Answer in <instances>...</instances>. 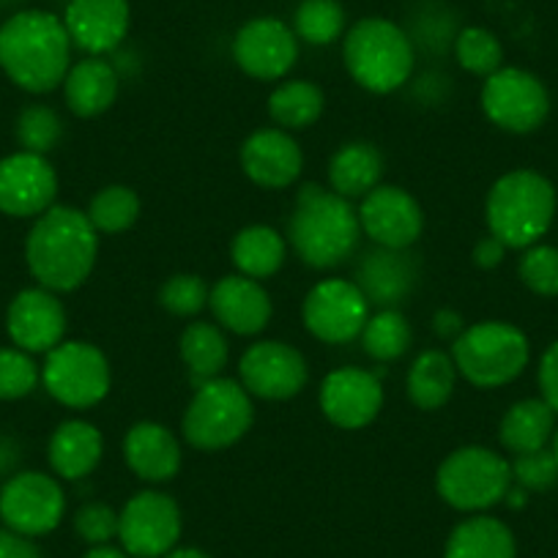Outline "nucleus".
I'll list each match as a JSON object with an SVG mask.
<instances>
[{
  "mask_svg": "<svg viewBox=\"0 0 558 558\" xmlns=\"http://www.w3.org/2000/svg\"><path fill=\"white\" fill-rule=\"evenodd\" d=\"M239 380L252 397L282 402L302 395L310 380V367L299 348L279 340H260L241 356Z\"/></svg>",
  "mask_w": 558,
  "mask_h": 558,
  "instance_id": "nucleus-14",
  "label": "nucleus"
},
{
  "mask_svg": "<svg viewBox=\"0 0 558 558\" xmlns=\"http://www.w3.org/2000/svg\"><path fill=\"white\" fill-rule=\"evenodd\" d=\"M302 320L315 340L345 345L362 337L369 320V302L353 279H324L304 299Z\"/></svg>",
  "mask_w": 558,
  "mask_h": 558,
  "instance_id": "nucleus-13",
  "label": "nucleus"
},
{
  "mask_svg": "<svg viewBox=\"0 0 558 558\" xmlns=\"http://www.w3.org/2000/svg\"><path fill=\"white\" fill-rule=\"evenodd\" d=\"M83 558H129V556H126V550H123V547L96 545V547H90V550L85 553Z\"/></svg>",
  "mask_w": 558,
  "mask_h": 558,
  "instance_id": "nucleus-49",
  "label": "nucleus"
},
{
  "mask_svg": "<svg viewBox=\"0 0 558 558\" xmlns=\"http://www.w3.org/2000/svg\"><path fill=\"white\" fill-rule=\"evenodd\" d=\"M326 110V96L313 80H288L268 96V116L274 126L286 132H304L315 126Z\"/></svg>",
  "mask_w": 558,
  "mask_h": 558,
  "instance_id": "nucleus-33",
  "label": "nucleus"
},
{
  "mask_svg": "<svg viewBox=\"0 0 558 558\" xmlns=\"http://www.w3.org/2000/svg\"><path fill=\"white\" fill-rule=\"evenodd\" d=\"M105 454V438L99 427L85 418H66L52 430L47 444V460L52 474L66 482H80L94 474Z\"/></svg>",
  "mask_w": 558,
  "mask_h": 558,
  "instance_id": "nucleus-26",
  "label": "nucleus"
},
{
  "mask_svg": "<svg viewBox=\"0 0 558 558\" xmlns=\"http://www.w3.org/2000/svg\"><path fill=\"white\" fill-rule=\"evenodd\" d=\"M14 137L20 143V151L47 157L63 140V121L50 105H28L20 110L14 121Z\"/></svg>",
  "mask_w": 558,
  "mask_h": 558,
  "instance_id": "nucleus-37",
  "label": "nucleus"
},
{
  "mask_svg": "<svg viewBox=\"0 0 558 558\" xmlns=\"http://www.w3.org/2000/svg\"><path fill=\"white\" fill-rule=\"evenodd\" d=\"M41 384V367L20 348H0V400L14 402L34 395Z\"/></svg>",
  "mask_w": 558,
  "mask_h": 558,
  "instance_id": "nucleus-40",
  "label": "nucleus"
},
{
  "mask_svg": "<svg viewBox=\"0 0 558 558\" xmlns=\"http://www.w3.org/2000/svg\"><path fill=\"white\" fill-rule=\"evenodd\" d=\"M7 331L20 351L31 356L50 353L66 337V307L47 288H25L9 304Z\"/></svg>",
  "mask_w": 558,
  "mask_h": 558,
  "instance_id": "nucleus-19",
  "label": "nucleus"
},
{
  "mask_svg": "<svg viewBox=\"0 0 558 558\" xmlns=\"http://www.w3.org/2000/svg\"><path fill=\"white\" fill-rule=\"evenodd\" d=\"M458 367H454L452 353L441 351V348H430L422 351L411 362L405 375V391L408 400L418 408V411H441L449 400H452L454 389H458Z\"/></svg>",
  "mask_w": 558,
  "mask_h": 558,
  "instance_id": "nucleus-28",
  "label": "nucleus"
},
{
  "mask_svg": "<svg viewBox=\"0 0 558 558\" xmlns=\"http://www.w3.org/2000/svg\"><path fill=\"white\" fill-rule=\"evenodd\" d=\"M241 168L260 190H288L302 179L304 151L286 129H257L241 146Z\"/></svg>",
  "mask_w": 558,
  "mask_h": 558,
  "instance_id": "nucleus-20",
  "label": "nucleus"
},
{
  "mask_svg": "<svg viewBox=\"0 0 558 558\" xmlns=\"http://www.w3.org/2000/svg\"><path fill=\"white\" fill-rule=\"evenodd\" d=\"M556 433V411L545 400H520L504 413L498 425L501 447L512 454L547 449Z\"/></svg>",
  "mask_w": 558,
  "mask_h": 558,
  "instance_id": "nucleus-30",
  "label": "nucleus"
},
{
  "mask_svg": "<svg viewBox=\"0 0 558 558\" xmlns=\"http://www.w3.org/2000/svg\"><path fill=\"white\" fill-rule=\"evenodd\" d=\"M342 63L359 88L386 96L411 83L416 47L411 34L391 20L364 17L345 31Z\"/></svg>",
  "mask_w": 558,
  "mask_h": 558,
  "instance_id": "nucleus-4",
  "label": "nucleus"
},
{
  "mask_svg": "<svg viewBox=\"0 0 558 558\" xmlns=\"http://www.w3.org/2000/svg\"><path fill=\"white\" fill-rule=\"evenodd\" d=\"M485 219L507 250H529L556 219V190L536 170H509L487 192Z\"/></svg>",
  "mask_w": 558,
  "mask_h": 558,
  "instance_id": "nucleus-5",
  "label": "nucleus"
},
{
  "mask_svg": "<svg viewBox=\"0 0 558 558\" xmlns=\"http://www.w3.org/2000/svg\"><path fill=\"white\" fill-rule=\"evenodd\" d=\"M504 501H509V507H523L525 504V490L523 487H509V493H507V498H504Z\"/></svg>",
  "mask_w": 558,
  "mask_h": 558,
  "instance_id": "nucleus-51",
  "label": "nucleus"
},
{
  "mask_svg": "<svg viewBox=\"0 0 558 558\" xmlns=\"http://www.w3.org/2000/svg\"><path fill=\"white\" fill-rule=\"evenodd\" d=\"M208 296L211 288L201 274H173L159 288V307L175 318H192L208 307Z\"/></svg>",
  "mask_w": 558,
  "mask_h": 558,
  "instance_id": "nucleus-39",
  "label": "nucleus"
},
{
  "mask_svg": "<svg viewBox=\"0 0 558 558\" xmlns=\"http://www.w3.org/2000/svg\"><path fill=\"white\" fill-rule=\"evenodd\" d=\"M384 154L375 143L353 140L335 151L329 162V184L345 201H362L364 195L380 186L384 179Z\"/></svg>",
  "mask_w": 558,
  "mask_h": 558,
  "instance_id": "nucleus-27",
  "label": "nucleus"
},
{
  "mask_svg": "<svg viewBox=\"0 0 558 558\" xmlns=\"http://www.w3.org/2000/svg\"><path fill=\"white\" fill-rule=\"evenodd\" d=\"M179 351L181 362H184L186 373L195 380V386L219 378L230 359V345L222 326L208 324V320H195V324H190L181 331Z\"/></svg>",
  "mask_w": 558,
  "mask_h": 558,
  "instance_id": "nucleus-32",
  "label": "nucleus"
},
{
  "mask_svg": "<svg viewBox=\"0 0 558 558\" xmlns=\"http://www.w3.org/2000/svg\"><path fill=\"white\" fill-rule=\"evenodd\" d=\"M463 318H460L454 310H438L436 315H433V331H436L441 340H449L454 342L460 335H463Z\"/></svg>",
  "mask_w": 558,
  "mask_h": 558,
  "instance_id": "nucleus-47",
  "label": "nucleus"
},
{
  "mask_svg": "<svg viewBox=\"0 0 558 558\" xmlns=\"http://www.w3.org/2000/svg\"><path fill=\"white\" fill-rule=\"evenodd\" d=\"M504 257H507V246L496 239V235L487 233L485 239L476 241L474 246V263L480 268H496L501 266Z\"/></svg>",
  "mask_w": 558,
  "mask_h": 558,
  "instance_id": "nucleus-46",
  "label": "nucleus"
},
{
  "mask_svg": "<svg viewBox=\"0 0 558 558\" xmlns=\"http://www.w3.org/2000/svg\"><path fill=\"white\" fill-rule=\"evenodd\" d=\"M99 255V233L88 214L74 206H52L34 219L25 239V263L36 286L72 293L88 282Z\"/></svg>",
  "mask_w": 558,
  "mask_h": 558,
  "instance_id": "nucleus-2",
  "label": "nucleus"
},
{
  "mask_svg": "<svg viewBox=\"0 0 558 558\" xmlns=\"http://www.w3.org/2000/svg\"><path fill=\"white\" fill-rule=\"evenodd\" d=\"M509 465H512V485L523 487L525 493H545L558 482V463L550 449L514 454Z\"/></svg>",
  "mask_w": 558,
  "mask_h": 558,
  "instance_id": "nucleus-42",
  "label": "nucleus"
},
{
  "mask_svg": "<svg viewBox=\"0 0 558 558\" xmlns=\"http://www.w3.org/2000/svg\"><path fill=\"white\" fill-rule=\"evenodd\" d=\"M539 389L542 400H545L558 416V340L553 342L539 359Z\"/></svg>",
  "mask_w": 558,
  "mask_h": 558,
  "instance_id": "nucleus-44",
  "label": "nucleus"
},
{
  "mask_svg": "<svg viewBox=\"0 0 558 558\" xmlns=\"http://www.w3.org/2000/svg\"><path fill=\"white\" fill-rule=\"evenodd\" d=\"M288 241L271 225H250L239 230L230 244V260L235 271L250 279H268L286 266Z\"/></svg>",
  "mask_w": 558,
  "mask_h": 558,
  "instance_id": "nucleus-31",
  "label": "nucleus"
},
{
  "mask_svg": "<svg viewBox=\"0 0 558 558\" xmlns=\"http://www.w3.org/2000/svg\"><path fill=\"white\" fill-rule=\"evenodd\" d=\"M63 514L66 493L45 471H17L0 487V523L14 534L47 536L61 525Z\"/></svg>",
  "mask_w": 558,
  "mask_h": 558,
  "instance_id": "nucleus-10",
  "label": "nucleus"
},
{
  "mask_svg": "<svg viewBox=\"0 0 558 558\" xmlns=\"http://www.w3.org/2000/svg\"><path fill=\"white\" fill-rule=\"evenodd\" d=\"M140 197L132 186L110 184L101 186L88 206V219L99 235H118L126 233L140 219Z\"/></svg>",
  "mask_w": 558,
  "mask_h": 558,
  "instance_id": "nucleus-36",
  "label": "nucleus"
},
{
  "mask_svg": "<svg viewBox=\"0 0 558 558\" xmlns=\"http://www.w3.org/2000/svg\"><path fill=\"white\" fill-rule=\"evenodd\" d=\"M123 460L137 480L165 485L179 476L184 452L170 427L159 422H137L123 436Z\"/></svg>",
  "mask_w": 558,
  "mask_h": 558,
  "instance_id": "nucleus-24",
  "label": "nucleus"
},
{
  "mask_svg": "<svg viewBox=\"0 0 558 558\" xmlns=\"http://www.w3.org/2000/svg\"><path fill=\"white\" fill-rule=\"evenodd\" d=\"M72 39L63 17L45 9H23L0 25V69L25 94L61 88L72 69Z\"/></svg>",
  "mask_w": 558,
  "mask_h": 558,
  "instance_id": "nucleus-1",
  "label": "nucleus"
},
{
  "mask_svg": "<svg viewBox=\"0 0 558 558\" xmlns=\"http://www.w3.org/2000/svg\"><path fill=\"white\" fill-rule=\"evenodd\" d=\"M233 61L252 80H282L299 61V36L277 17H252L235 34Z\"/></svg>",
  "mask_w": 558,
  "mask_h": 558,
  "instance_id": "nucleus-15",
  "label": "nucleus"
},
{
  "mask_svg": "<svg viewBox=\"0 0 558 558\" xmlns=\"http://www.w3.org/2000/svg\"><path fill=\"white\" fill-rule=\"evenodd\" d=\"M454 58L460 66L476 77H490L504 66V45L493 31L469 25L454 36Z\"/></svg>",
  "mask_w": 558,
  "mask_h": 558,
  "instance_id": "nucleus-38",
  "label": "nucleus"
},
{
  "mask_svg": "<svg viewBox=\"0 0 558 558\" xmlns=\"http://www.w3.org/2000/svg\"><path fill=\"white\" fill-rule=\"evenodd\" d=\"M444 558H518V542L504 520L474 514L454 525Z\"/></svg>",
  "mask_w": 558,
  "mask_h": 558,
  "instance_id": "nucleus-29",
  "label": "nucleus"
},
{
  "mask_svg": "<svg viewBox=\"0 0 558 558\" xmlns=\"http://www.w3.org/2000/svg\"><path fill=\"white\" fill-rule=\"evenodd\" d=\"M380 375L362 367H337L320 384V411L340 430H362L373 425L384 408Z\"/></svg>",
  "mask_w": 558,
  "mask_h": 558,
  "instance_id": "nucleus-18",
  "label": "nucleus"
},
{
  "mask_svg": "<svg viewBox=\"0 0 558 558\" xmlns=\"http://www.w3.org/2000/svg\"><path fill=\"white\" fill-rule=\"evenodd\" d=\"M74 531L85 545H110L118 539V512L101 501H90L74 514Z\"/></svg>",
  "mask_w": 558,
  "mask_h": 558,
  "instance_id": "nucleus-43",
  "label": "nucleus"
},
{
  "mask_svg": "<svg viewBox=\"0 0 558 558\" xmlns=\"http://www.w3.org/2000/svg\"><path fill=\"white\" fill-rule=\"evenodd\" d=\"M41 386L61 405L85 411L99 405L110 395V362L94 342L63 340L61 345L45 353Z\"/></svg>",
  "mask_w": 558,
  "mask_h": 558,
  "instance_id": "nucleus-9",
  "label": "nucleus"
},
{
  "mask_svg": "<svg viewBox=\"0 0 558 558\" xmlns=\"http://www.w3.org/2000/svg\"><path fill=\"white\" fill-rule=\"evenodd\" d=\"M165 558H211V556H206V553L197 550V547H173Z\"/></svg>",
  "mask_w": 558,
  "mask_h": 558,
  "instance_id": "nucleus-50",
  "label": "nucleus"
},
{
  "mask_svg": "<svg viewBox=\"0 0 558 558\" xmlns=\"http://www.w3.org/2000/svg\"><path fill=\"white\" fill-rule=\"evenodd\" d=\"M63 25L74 50L85 56H110L126 41L132 7L129 0H69Z\"/></svg>",
  "mask_w": 558,
  "mask_h": 558,
  "instance_id": "nucleus-21",
  "label": "nucleus"
},
{
  "mask_svg": "<svg viewBox=\"0 0 558 558\" xmlns=\"http://www.w3.org/2000/svg\"><path fill=\"white\" fill-rule=\"evenodd\" d=\"M208 307H211L217 326L239 337L260 335L271 324L274 315V304L266 288L244 274H228L219 279L211 288Z\"/></svg>",
  "mask_w": 558,
  "mask_h": 558,
  "instance_id": "nucleus-22",
  "label": "nucleus"
},
{
  "mask_svg": "<svg viewBox=\"0 0 558 558\" xmlns=\"http://www.w3.org/2000/svg\"><path fill=\"white\" fill-rule=\"evenodd\" d=\"M252 422H255V402L250 391L241 386V380L219 375L195 386V395L181 418V433L192 449L222 452L235 447L250 433Z\"/></svg>",
  "mask_w": 558,
  "mask_h": 558,
  "instance_id": "nucleus-6",
  "label": "nucleus"
},
{
  "mask_svg": "<svg viewBox=\"0 0 558 558\" xmlns=\"http://www.w3.org/2000/svg\"><path fill=\"white\" fill-rule=\"evenodd\" d=\"M362 293L367 296L369 307H400L413 293L418 282V260L411 250H375L364 252L356 266V279H353Z\"/></svg>",
  "mask_w": 558,
  "mask_h": 558,
  "instance_id": "nucleus-23",
  "label": "nucleus"
},
{
  "mask_svg": "<svg viewBox=\"0 0 558 558\" xmlns=\"http://www.w3.org/2000/svg\"><path fill=\"white\" fill-rule=\"evenodd\" d=\"M413 342V329L408 324L405 315L397 307L378 310L375 315H369L367 326L362 331V348L369 359L375 362H397L408 353Z\"/></svg>",
  "mask_w": 558,
  "mask_h": 558,
  "instance_id": "nucleus-35",
  "label": "nucleus"
},
{
  "mask_svg": "<svg viewBox=\"0 0 558 558\" xmlns=\"http://www.w3.org/2000/svg\"><path fill=\"white\" fill-rule=\"evenodd\" d=\"M58 173L41 154L14 151L0 159V214L36 219L56 206Z\"/></svg>",
  "mask_w": 558,
  "mask_h": 558,
  "instance_id": "nucleus-17",
  "label": "nucleus"
},
{
  "mask_svg": "<svg viewBox=\"0 0 558 558\" xmlns=\"http://www.w3.org/2000/svg\"><path fill=\"white\" fill-rule=\"evenodd\" d=\"M520 282L536 296H558V246L534 244L518 263Z\"/></svg>",
  "mask_w": 558,
  "mask_h": 558,
  "instance_id": "nucleus-41",
  "label": "nucleus"
},
{
  "mask_svg": "<svg viewBox=\"0 0 558 558\" xmlns=\"http://www.w3.org/2000/svg\"><path fill=\"white\" fill-rule=\"evenodd\" d=\"M351 201L320 184H304L288 219V241L310 268H337L351 260L362 241Z\"/></svg>",
  "mask_w": 558,
  "mask_h": 558,
  "instance_id": "nucleus-3",
  "label": "nucleus"
},
{
  "mask_svg": "<svg viewBox=\"0 0 558 558\" xmlns=\"http://www.w3.org/2000/svg\"><path fill=\"white\" fill-rule=\"evenodd\" d=\"M512 465L487 447H460L444 458L436 474V490L458 512H485L507 498Z\"/></svg>",
  "mask_w": 558,
  "mask_h": 558,
  "instance_id": "nucleus-8",
  "label": "nucleus"
},
{
  "mask_svg": "<svg viewBox=\"0 0 558 558\" xmlns=\"http://www.w3.org/2000/svg\"><path fill=\"white\" fill-rule=\"evenodd\" d=\"M291 28L304 45L329 47L345 36V7L340 0H302L293 12Z\"/></svg>",
  "mask_w": 558,
  "mask_h": 558,
  "instance_id": "nucleus-34",
  "label": "nucleus"
},
{
  "mask_svg": "<svg viewBox=\"0 0 558 558\" xmlns=\"http://www.w3.org/2000/svg\"><path fill=\"white\" fill-rule=\"evenodd\" d=\"M63 101L77 118H99L116 105L121 90V74L105 56H85L72 63L63 80Z\"/></svg>",
  "mask_w": 558,
  "mask_h": 558,
  "instance_id": "nucleus-25",
  "label": "nucleus"
},
{
  "mask_svg": "<svg viewBox=\"0 0 558 558\" xmlns=\"http://www.w3.org/2000/svg\"><path fill=\"white\" fill-rule=\"evenodd\" d=\"M458 373L476 389H501L529 367V337L507 320H482L452 342Z\"/></svg>",
  "mask_w": 558,
  "mask_h": 558,
  "instance_id": "nucleus-7",
  "label": "nucleus"
},
{
  "mask_svg": "<svg viewBox=\"0 0 558 558\" xmlns=\"http://www.w3.org/2000/svg\"><path fill=\"white\" fill-rule=\"evenodd\" d=\"M359 225L375 246L386 250H411L425 230V211L416 197L395 184L375 186L362 197Z\"/></svg>",
  "mask_w": 558,
  "mask_h": 558,
  "instance_id": "nucleus-16",
  "label": "nucleus"
},
{
  "mask_svg": "<svg viewBox=\"0 0 558 558\" xmlns=\"http://www.w3.org/2000/svg\"><path fill=\"white\" fill-rule=\"evenodd\" d=\"M482 110L493 126L512 134L536 132L550 116V94L536 74L518 66H501L485 77Z\"/></svg>",
  "mask_w": 558,
  "mask_h": 558,
  "instance_id": "nucleus-11",
  "label": "nucleus"
},
{
  "mask_svg": "<svg viewBox=\"0 0 558 558\" xmlns=\"http://www.w3.org/2000/svg\"><path fill=\"white\" fill-rule=\"evenodd\" d=\"M0 558H45L31 536L14 534V531H0Z\"/></svg>",
  "mask_w": 558,
  "mask_h": 558,
  "instance_id": "nucleus-45",
  "label": "nucleus"
},
{
  "mask_svg": "<svg viewBox=\"0 0 558 558\" xmlns=\"http://www.w3.org/2000/svg\"><path fill=\"white\" fill-rule=\"evenodd\" d=\"M550 452H553V458H556V463H558V430L553 433V449H550Z\"/></svg>",
  "mask_w": 558,
  "mask_h": 558,
  "instance_id": "nucleus-52",
  "label": "nucleus"
},
{
  "mask_svg": "<svg viewBox=\"0 0 558 558\" xmlns=\"http://www.w3.org/2000/svg\"><path fill=\"white\" fill-rule=\"evenodd\" d=\"M181 509L162 490H140L118 512V542L132 558H165L181 539Z\"/></svg>",
  "mask_w": 558,
  "mask_h": 558,
  "instance_id": "nucleus-12",
  "label": "nucleus"
},
{
  "mask_svg": "<svg viewBox=\"0 0 558 558\" xmlns=\"http://www.w3.org/2000/svg\"><path fill=\"white\" fill-rule=\"evenodd\" d=\"M0 3H17V0H0Z\"/></svg>",
  "mask_w": 558,
  "mask_h": 558,
  "instance_id": "nucleus-53",
  "label": "nucleus"
},
{
  "mask_svg": "<svg viewBox=\"0 0 558 558\" xmlns=\"http://www.w3.org/2000/svg\"><path fill=\"white\" fill-rule=\"evenodd\" d=\"M23 460V449L14 441L12 436H3L0 433V476H14L17 474V465Z\"/></svg>",
  "mask_w": 558,
  "mask_h": 558,
  "instance_id": "nucleus-48",
  "label": "nucleus"
}]
</instances>
